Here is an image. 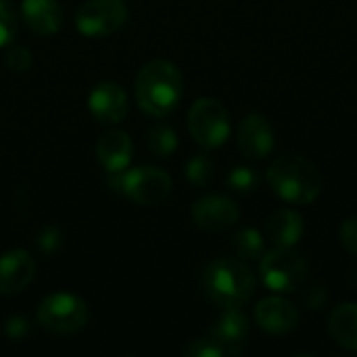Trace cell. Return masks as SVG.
<instances>
[{"label":"cell","instance_id":"obj_1","mask_svg":"<svg viewBox=\"0 0 357 357\" xmlns=\"http://www.w3.org/2000/svg\"><path fill=\"white\" fill-rule=\"evenodd\" d=\"M134 92L138 107L146 115L165 117L180 105L184 96V77L174 63L155 59L138 71Z\"/></svg>","mask_w":357,"mask_h":357},{"label":"cell","instance_id":"obj_2","mask_svg":"<svg viewBox=\"0 0 357 357\" xmlns=\"http://www.w3.org/2000/svg\"><path fill=\"white\" fill-rule=\"evenodd\" d=\"M266 178H268L270 188L282 201L293 203V205L314 203L322 192V176L318 167L299 155L278 157L268 167Z\"/></svg>","mask_w":357,"mask_h":357},{"label":"cell","instance_id":"obj_3","mask_svg":"<svg viewBox=\"0 0 357 357\" xmlns=\"http://www.w3.org/2000/svg\"><path fill=\"white\" fill-rule=\"evenodd\" d=\"M203 291L207 299L222 310L241 307L253 297L255 276L243 264V259L222 257L205 268Z\"/></svg>","mask_w":357,"mask_h":357},{"label":"cell","instance_id":"obj_4","mask_svg":"<svg viewBox=\"0 0 357 357\" xmlns=\"http://www.w3.org/2000/svg\"><path fill=\"white\" fill-rule=\"evenodd\" d=\"M109 188L134 201L136 205L155 207L169 197L172 178L167 176V172L159 167L140 165V167L109 174Z\"/></svg>","mask_w":357,"mask_h":357},{"label":"cell","instance_id":"obj_5","mask_svg":"<svg viewBox=\"0 0 357 357\" xmlns=\"http://www.w3.org/2000/svg\"><path fill=\"white\" fill-rule=\"evenodd\" d=\"M259 274L270 291L293 293L307 276V261L295 251V247H276L264 253Z\"/></svg>","mask_w":357,"mask_h":357},{"label":"cell","instance_id":"obj_6","mask_svg":"<svg viewBox=\"0 0 357 357\" xmlns=\"http://www.w3.org/2000/svg\"><path fill=\"white\" fill-rule=\"evenodd\" d=\"M38 322L54 335H73L88 324V305L73 293H52L38 307Z\"/></svg>","mask_w":357,"mask_h":357},{"label":"cell","instance_id":"obj_7","mask_svg":"<svg viewBox=\"0 0 357 357\" xmlns=\"http://www.w3.org/2000/svg\"><path fill=\"white\" fill-rule=\"evenodd\" d=\"M188 130L203 149H218L230 136V115L215 98H199L188 111Z\"/></svg>","mask_w":357,"mask_h":357},{"label":"cell","instance_id":"obj_8","mask_svg":"<svg viewBox=\"0 0 357 357\" xmlns=\"http://www.w3.org/2000/svg\"><path fill=\"white\" fill-rule=\"evenodd\" d=\"M128 21V8L121 0H88L75 13V27L82 36L98 38L119 31Z\"/></svg>","mask_w":357,"mask_h":357},{"label":"cell","instance_id":"obj_9","mask_svg":"<svg viewBox=\"0 0 357 357\" xmlns=\"http://www.w3.org/2000/svg\"><path fill=\"white\" fill-rule=\"evenodd\" d=\"M238 205L220 195L201 197L192 205V220L205 232H224L238 222Z\"/></svg>","mask_w":357,"mask_h":357},{"label":"cell","instance_id":"obj_10","mask_svg":"<svg viewBox=\"0 0 357 357\" xmlns=\"http://www.w3.org/2000/svg\"><path fill=\"white\" fill-rule=\"evenodd\" d=\"M236 140H238V149L247 159L253 161H261L266 159L272 149H274V130L270 126V121L259 115V113H251L247 115L241 123H238V132H236Z\"/></svg>","mask_w":357,"mask_h":357},{"label":"cell","instance_id":"obj_11","mask_svg":"<svg viewBox=\"0 0 357 357\" xmlns=\"http://www.w3.org/2000/svg\"><path fill=\"white\" fill-rule=\"evenodd\" d=\"M36 274V261L25 249H10L0 255V295L23 293Z\"/></svg>","mask_w":357,"mask_h":357},{"label":"cell","instance_id":"obj_12","mask_svg":"<svg viewBox=\"0 0 357 357\" xmlns=\"http://www.w3.org/2000/svg\"><path fill=\"white\" fill-rule=\"evenodd\" d=\"M88 109L100 123H119L128 113V94L119 84L102 82L92 88L88 96Z\"/></svg>","mask_w":357,"mask_h":357},{"label":"cell","instance_id":"obj_13","mask_svg":"<svg viewBox=\"0 0 357 357\" xmlns=\"http://www.w3.org/2000/svg\"><path fill=\"white\" fill-rule=\"evenodd\" d=\"M255 320L259 328L270 335H284L291 333L299 322V312L295 305L282 297H266L255 307Z\"/></svg>","mask_w":357,"mask_h":357},{"label":"cell","instance_id":"obj_14","mask_svg":"<svg viewBox=\"0 0 357 357\" xmlns=\"http://www.w3.org/2000/svg\"><path fill=\"white\" fill-rule=\"evenodd\" d=\"M132 155L134 144L130 136L121 130H107L96 142V157L107 174L128 169V165L132 163Z\"/></svg>","mask_w":357,"mask_h":357},{"label":"cell","instance_id":"obj_15","mask_svg":"<svg viewBox=\"0 0 357 357\" xmlns=\"http://www.w3.org/2000/svg\"><path fill=\"white\" fill-rule=\"evenodd\" d=\"M211 337L226 349V356H236L249 337V320L238 307L224 310L218 322L211 326Z\"/></svg>","mask_w":357,"mask_h":357},{"label":"cell","instance_id":"obj_16","mask_svg":"<svg viewBox=\"0 0 357 357\" xmlns=\"http://www.w3.org/2000/svg\"><path fill=\"white\" fill-rule=\"evenodd\" d=\"M21 15L29 31L52 36L63 25V8L56 0H23Z\"/></svg>","mask_w":357,"mask_h":357},{"label":"cell","instance_id":"obj_17","mask_svg":"<svg viewBox=\"0 0 357 357\" xmlns=\"http://www.w3.org/2000/svg\"><path fill=\"white\" fill-rule=\"evenodd\" d=\"M305 232L303 218L293 209H278L266 226L268 241H272L276 247H295Z\"/></svg>","mask_w":357,"mask_h":357},{"label":"cell","instance_id":"obj_18","mask_svg":"<svg viewBox=\"0 0 357 357\" xmlns=\"http://www.w3.org/2000/svg\"><path fill=\"white\" fill-rule=\"evenodd\" d=\"M328 333L337 345L357 351V303H343L331 312Z\"/></svg>","mask_w":357,"mask_h":357},{"label":"cell","instance_id":"obj_19","mask_svg":"<svg viewBox=\"0 0 357 357\" xmlns=\"http://www.w3.org/2000/svg\"><path fill=\"white\" fill-rule=\"evenodd\" d=\"M232 249L243 261H257L266 253L264 236L253 228H243L232 236Z\"/></svg>","mask_w":357,"mask_h":357},{"label":"cell","instance_id":"obj_20","mask_svg":"<svg viewBox=\"0 0 357 357\" xmlns=\"http://www.w3.org/2000/svg\"><path fill=\"white\" fill-rule=\"evenodd\" d=\"M146 146L155 157L167 159L178 149V134L169 123H155L146 134Z\"/></svg>","mask_w":357,"mask_h":357},{"label":"cell","instance_id":"obj_21","mask_svg":"<svg viewBox=\"0 0 357 357\" xmlns=\"http://www.w3.org/2000/svg\"><path fill=\"white\" fill-rule=\"evenodd\" d=\"M213 174H215V165L209 155H203V153L195 155L186 163V178L190 184H195L199 188H205L213 180Z\"/></svg>","mask_w":357,"mask_h":357},{"label":"cell","instance_id":"obj_22","mask_svg":"<svg viewBox=\"0 0 357 357\" xmlns=\"http://www.w3.org/2000/svg\"><path fill=\"white\" fill-rule=\"evenodd\" d=\"M228 186L236 195H251L259 186V172L247 165L234 167L228 176Z\"/></svg>","mask_w":357,"mask_h":357},{"label":"cell","instance_id":"obj_23","mask_svg":"<svg viewBox=\"0 0 357 357\" xmlns=\"http://www.w3.org/2000/svg\"><path fill=\"white\" fill-rule=\"evenodd\" d=\"M19 29L17 10L10 0H0V48L13 44Z\"/></svg>","mask_w":357,"mask_h":357},{"label":"cell","instance_id":"obj_24","mask_svg":"<svg viewBox=\"0 0 357 357\" xmlns=\"http://www.w3.org/2000/svg\"><path fill=\"white\" fill-rule=\"evenodd\" d=\"M182 356L186 357H222L226 356V349L209 335L205 339H197L192 341L188 347H184Z\"/></svg>","mask_w":357,"mask_h":357},{"label":"cell","instance_id":"obj_25","mask_svg":"<svg viewBox=\"0 0 357 357\" xmlns=\"http://www.w3.org/2000/svg\"><path fill=\"white\" fill-rule=\"evenodd\" d=\"M4 63L15 73H25L31 67V52L25 46H10L4 56Z\"/></svg>","mask_w":357,"mask_h":357},{"label":"cell","instance_id":"obj_26","mask_svg":"<svg viewBox=\"0 0 357 357\" xmlns=\"http://www.w3.org/2000/svg\"><path fill=\"white\" fill-rule=\"evenodd\" d=\"M341 245L349 255L357 257V218H349L341 226Z\"/></svg>","mask_w":357,"mask_h":357},{"label":"cell","instance_id":"obj_27","mask_svg":"<svg viewBox=\"0 0 357 357\" xmlns=\"http://www.w3.org/2000/svg\"><path fill=\"white\" fill-rule=\"evenodd\" d=\"M4 333H6V337H10L13 341H21V339L27 337V333H29V322H27L25 318H21V316H13V318L6 322V326H4Z\"/></svg>","mask_w":357,"mask_h":357},{"label":"cell","instance_id":"obj_28","mask_svg":"<svg viewBox=\"0 0 357 357\" xmlns=\"http://www.w3.org/2000/svg\"><path fill=\"white\" fill-rule=\"evenodd\" d=\"M59 241H61L59 232H56L54 228H46L44 234L40 236L38 245H40V249H42L44 253H48V251H54V245H59Z\"/></svg>","mask_w":357,"mask_h":357}]
</instances>
